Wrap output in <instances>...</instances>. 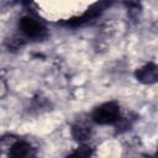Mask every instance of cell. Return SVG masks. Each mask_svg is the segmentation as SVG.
<instances>
[{
  "mask_svg": "<svg viewBox=\"0 0 158 158\" xmlns=\"http://www.w3.org/2000/svg\"><path fill=\"white\" fill-rule=\"evenodd\" d=\"M20 28L28 38H42L46 33V27L43 23L32 16L22 17L20 21Z\"/></svg>",
  "mask_w": 158,
  "mask_h": 158,
  "instance_id": "cell-2",
  "label": "cell"
},
{
  "mask_svg": "<svg viewBox=\"0 0 158 158\" xmlns=\"http://www.w3.org/2000/svg\"><path fill=\"white\" fill-rule=\"evenodd\" d=\"M120 118V109L115 102H105L93 112V120L100 125L114 123Z\"/></svg>",
  "mask_w": 158,
  "mask_h": 158,
  "instance_id": "cell-1",
  "label": "cell"
},
{
  "mask_svg": "<svg viewBox=\"0 0 158 158\" xmlns=\"http://www.w3.org/2000/svg\"><path fill=\"white\" fill-rule=\"evenodd\" d=\"M90 157V151L88 147H80L77 151H74L72 154H69L67 158H89Z\"/></svg>",
  "mask_w": 158,
  "mask_h": 158,
  "instance_id": "cell-6",
  "label": "cell"
},
{
  "mask_svg": "<svg viewBox=\"0 0 158 158\" xmlns=\"http://www.w3.org/2000/svg\"><path fill=\"white\" fill-rule=\"evenodd\" d=\"M9 158H36V149L30 143L19 141L11 146Z\"/></svg>",
  "mask_w": 158,
  "mask_h": 158,
  "instance_id": "cell-3",
  "label": "cell"
},
{
  "mask_svg": "<svg viewBox=\"0 0 158 158\" xmlns=\"http://www.w3.org/2000/svg\"><path fill=\"white\" fill-rule=\"evenodd\" d=\"M156 158H158V156H157V157H156Z\"/></svg>",
  "mask_w": 158,
  "mask_h": 158,
  "instance_id": "cell-7",
  "label": "cell"
},
{
  "mask_svg": "<svg viewBox=\"0 0 158 158\" xmlns=\"http://www.w3.org/2000/svg\"><path fill=\"white\" fill-rule=\"evenodd\" d=\"M136 77L139 81L146 83V84H151L158 80V65L149 63L146 64L144 67L139 68L136 72Z\"/></svg>",
  "mask_w": 158,
  "mask_h": 158,
  "instance_id": "cell-4",
  "label": "cell"
},
{
  "mask_svg": "<svg viewBox=\"0 0 158 158\" xmlns=\"http://www.w3.org/2000/svg\"><path fill=\"white\" fill-rule=\"evenodd\" d=\"M90 133V127L85 123H77L73 127V135L77 137V139H85Z\"/></svg>",
  "mask_w": 158,
  "mask_h": 158,
  "instance_id": "cell-5",
  "label": "cell"
}]
</instances>
